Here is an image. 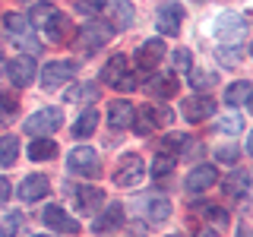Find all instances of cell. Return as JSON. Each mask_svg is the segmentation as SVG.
<instances>
[{
    "instance_id": "obj_1",
    "label": "cell",
    "mask_w": 253,
    "mask_h": 237,
    "mask_svg": "<svg viewBox=\"0 0 253 237\" xmlns=\"http://www.w3.org/2000/svg\"><path fill=\"white\" fill-rule=\"evenodd\" d=\"M247 16H241V13H234V10H228V13H221L218 19H215V26H212V35L218 38V47H237V44H244V38H247Z\"/></svg>"
},
{
    "instance_id": "obj_2",
    "label": "cell",
    "mask_w": 253,
    "mask_h": 237,
    "mask_svg": "<svg viewBox=\"0 0 253 237\" xmlns=\"http://www.w3.org/2000/svg\"><path fill=\"white\" fill-rule=\"evenodd\" d=\"M3 29L10 32V38H13V44H19V47H29V54H35L38 51V41L32 38V22H29V16L26 13H6L3 16Z\"/></svg>"
},
{
    "instance_id": "obj_3",
    "label": "cell",
    "mask_w": 253,
    "mask_h": 237,
    "mask_svg": "<svg viewBox=\"0 0 253 237\" xmlns=\"http://www.w3.org/2000/svg\"><path fill=\"white\" fill-rule=\"evenodd\" d=\"M60 123H63L60 108H42V111H35V114L26 117V133L29 136H51Z\"/></svg>"
},
{
    "instance_id": "obj_4",
    "label": "cell",
    "mask_w": 253,
    "mask_h": 237,
    "mask_svg": "<svg viewBox=\"0 0 253 237\" xmlns=\"http://www.w3.org/2000/svg\"><path fill=\"white\" fill-rule=\"evenodd\" d=\"M67 168L79 174V177H98V171H101V161H98V152L89 146H76L73 152H70L67 158Z\"/></svg>"
},
{
    "instance_id": "obj_5",
    "label": "cell",
    "mask_w": 253,
    "mask_h": 237,
    "mask_svg": "<svg viewBox=\"0 0 253 237\" xmlns=\"http://www.w3.org/2000/svg\"><path fill=\"white\" fill-rule=\"evenodd\" d=\"M76 70H79L76 60H51L42 70V85L44 89H60V85H67L76 76Z\"/></svg>"
},
{
    "instance_id": "obj_6",
    "label": "cell",
    "mask_w": 253,
    "mask_h": 237,
    "mask_svg": "<svg viewBox=\"0 0 253 237\" xmlns=\"http://www.w3.org/2000/svg\"><path fill=\"white\" fill-rule=\"evenodd\" d=\"M142 177H146V161L133 152L124 155L121 164H117V171H114V184L117 187H136Z\"/></svg>"
},
{
    "instance_id": "obj_7",
    "label": "cell",
    "mask_w": 253,
    "mask_h": 237,
    "mask_svg": "<svg viewBox=\"0 0 253 237\" xmlns=\"http://www.w3.org/2000/svg\"><path fill=\"white\" fill-rule=\"evenodd\" d=\"M111 38H114V29H111L108 22H101V19L85 22L83 32H79V44H83V51H95V47L108 44Z\"/></svg>"
},
{
    "instance_id": "obj_8",
    "label": "cell",
    "mask_w": 253,
    "mask_h": 237,
    "mask_svg": "<svg viewBox=\"0 0 253 237\" xmlns=\"http://www.w3.org/2000/svg\"><path fill=\"white\" fill-rule=\"evenodd\" d=\"M162 57H165V41H162V38H149V41H142L136 47V54H133L136 67L146 70V73H155V67L162 63Z\"/></svg>"
},
{
    "instance_id": "obj_9",
    "label": "cell",
    "mask_w": 253,
    "mask_h": 237,
    "mask_svg": "<svg viewBox=\"0 0 253 237\" xmlns=\"http://www.w3.org/2000/svg\"><path fill=\"white\" fill-rule=\"evenodd\" d=\"M6 76H10V82L13 85H32V79L38 76V63H35V57L32 54H22V57H16V60H10L6 63Z\"/></svg>"
},
{
    "instance_id": "obj_10",
    "label": "cell",
    "mask_w": 253,
    "mask_h": 237,
    "mask_svg": "<svg viewBox=\"0 0 253 237\" xmlns=\"http://www.w3.org/2000/svg\"><path fill=\"white\" fill-rule=\"evenodd\" d=\"M180 22H184V6L180 3H158V13H155L158 35H177Z\"/></svg>"
},
{
    "instance_id": "obj_11",
    "label": "cell",
    "mask_w": 253,
    "mask_h": 237,
    "mask_svg": "<svg viewBox=\"0 0 253 237\" xmlns=\"http://www.w3.org/2000/svg\"><path fill=\"white\" fill-rule=\"evenodd\" d=\"M105 6V16H108V26L111 29H130L133 19H136V13H133V3H126V0H101L98 10Z\"/></svg>"
},
{
    "instance_id": "obj_12",
    "label": "cell",
    "mask_w": 253,
    "mask_h": 237,
    "mask_svg": "<svg viewBox=\"0 0 253 237\" xmlns=\"http://www.w3.org/2000/svg\"><path fill=\"white\" fill-rule=\"evenodd\" d=\"M136 117H139V120H133L136 133H139V136H149L155 126H162V123L171 120V111H168V108H152V105H146V108H136Z\"/></svg>"
},
{
    "instance_id": "obj_13",
    "label": "cell",
    "mask_w": 253,
    "mask_h": 237,
    "mask_svg": "<svg viewBox=\"0 0 253 237\" xmlns=\"http://www.w3.org/2000/svg\"><path fill=\"white\" fill-rule=\"evenodd\" d=\"M70 196L76 202V212H83V215H95L98 205L105 202V190L101 187H76V190H70Z\"/></svg>"
},
{
    "instance_id": "obj_14",
    "label": "cell",
    "mask_w": 253,
    "mask_h": 237,
    "mask_svg": "<svg viewBox=\"0 0 253 237\" xmlns=\"http://www.w3.org/2000/svg\"><path fill=\"white\" fill-rule=\"evenodd\" d=\"M42 221L51 228V231H57V234H79V221L73 215H67L60 205H47V209L42 212Z\"/></svg>"
},
{
    "instance_id": "obj_15",
    "label": "cell",
    "mask_w": 253,
    "mask_h": 237,
    "mask_svg": "<svg viewBox=\"0 0 253 237\" xmlns=\"http://www.w3.org/2000/svg\"><path fill=\"white\" fill-rule=\"evenodd\" d=\"M215 180H218L215 164H196V168L187 174L184 187L190 190V193H206L209 187H215Z\"/></svg>"
},
{
    "instance_id": "obj_16",
    "label": "cell",
    "mask_w": 253,
    "mask_h": 237,
    "mask_svg": "<svg viewBox=\"0 0 253 237\" xmlns=\"http://www.w3.org/2000/svg\"><path fill=\"white\" fill-rule=\"evenodd\" d=\"M16 193H19L22 202H35V199H42V196L51 193V180H47L44 174H29V177L19 184Z\"/></svg>"
},
{
    "instance_id": "obj_17",
    "label": "cell",
    "mask_w": 253,
    "mask_h": 237,
    "mask_svg": "<svg viewBox=\"0 0 253 237\" xmlns=\"http://www.w3.org/2000/svg\"><path fill=\"white\" fill-rule=\"evenodd\" d=\"M133 120H136V108L126 98H117V101L108 105V123L114 126V130H126V126H133Z\"/></svg>"
},
{
    "instance_id": "obj_18",
    "label": "cell",
    "mask_w": 253,
    "mask_h": 237,
    "mask_svg": "<svg viewBox=\"0 0 253 237\" xmlns=\"http://www.w3.org/2000/svg\"><path fill=\"white\" fill-rule=\"evenodd\" d=\"M136 205L146 209L142 215H146V221H152V225H162V221L171 218V202L165 199V196H146V199H139Z\"/></svg>"
},
{
    "instance_id": "obj_19",
    "label": "cell",
    "mask_w": 253,
    "mask_h": 237,
    "mask_svg": "<svg viewBox=\"0 0 253 237\" xmlns=\"http://www.w3.org/2000/svg\"><path fill=\"white\" fill-rule=\"evenodd\" d=\"M184 117L187 120H193V123H200V120H206V117L215 111V101L209 98V95H193V98H184Z\"/></svg>"
},
{
    "instance_id": "obj_20",
    "label": "cell",
    "mask_w": 253,
    "mask_h": 237,
    "mask_svg": "<svg viewBox=\"0 0 253 237\" xmlns=\"http://www.w3.org/2000/svg\"><path fill=\"white\" fill-rule=\"evenodd\" d=\"M121 225H124V205L121 202H111L108 209L92 221V231L95 234H108V231H114V228H121Z\"/></svg>"
},
{
    "instance_id": "obj_21",
    "label": "cell",
    "mask_w": 253,
    "mask_h": 237,
    "mask_svg": "<svg viewBox=\"0 0 253 237\" xmlns=\"http://www.w3.org/2000/svg\"><path fill=\"white\" fill-rule=\"evenodd\" d=\"M44 35V41H54V44H60V41H67V35H70V22H67V16H60V13H54L51 19L44 22L42 29H38Z\"/></svg>"
},
{
    "instance_id": "obj_22",
    "label": "cell",
    "mask_w": 253,
    "mask_h": 237,
    "mask_svg": "<svg viewBox=\"0 0 253 237\" xmlns=\"http://www.w3.org/2000/svg\"><path fill=\"white\" fill-rule=\"evenodd\" d=\"M177 92V73H158L149 79V95L155 98H171Z\"/></svg>"
},
{
    "instance_id": "obj_23",
    "label": "cell",
    "mask_w": 253,
    "mask_h": 237,
    "mask_svg": "<svg viewBox=\"0 0 253 237\" xmlns=\"http://www.w3.org/2000/svg\"><path fill=\"white\" fill-rule=\"evenodd\" d=\"M54 155H57V142L51 136H35L29 142V158L32 161H51Z\"/></svg>"
},
{
    "instance_id": "obj_24",
    "label": "cell",
    "mask_w": 253,
    "mask_h": 237,
    "mask_svg": "<svg viewBox=\"0 0 253 237\" xmlns=\"http://www.w3.org/2000/svg\"><path fill=\"white\" fill-rule=\"evenodd\" d=\"M250 95H253V85L247 82V79H241V82H231L225 89V101L231 108H241V105H247V101H250Z\"/></svg>"
},
{
    "instance_id": "obj_25",
    "label": "cell",
    "mask_w": 253,
    "mask_h": 237,
    "mask_svg": "<svg viewBox=\"0 0 253 237\" xmlns=\"http://www.w3.org/2000/svg\"><path fill=\"white\" fill-rule=\"evenodd\" d=\"M95 126H98V111H95V108H85L83 114L76 117V123H73V136L76 139H85V136H92Z\"/></svg>"
},
{
    "instance_id": "obj_26",
    "label": "cell",
    "mask_w": 253,
    "mask_h": 237,
    "mask_svg": "<svg viewBox=\"0 0 253 237\" xmlns=\"http://www.w3.org/2000/svg\"><path fill=\"white\" fill-rule=\"evenodd\" d=\"M124 73H126V54H114V57L105 63V70H101V82H105V85H114Z\"/></svg>"
},
{
    "instance_id": "obj_27",
    "label": "cell",
    "mask_w": 253,
    "mask_h": 237,
    "mask_svg": "<svg viewBox=\"0 0 253 237\" xmlns=\"http://www.w3.org/2000/svg\"><path fill=\"white\" fill-rule=\"evenodd\" d=\"M247 184H250V177H247V171H231L225 177V193L228 196H237V199H241V196H247Z\"/></svg>"
},
{
    "instance_id": "obj_28",
    "label": "cell",
    "mask_w": 253,
    "mask_h": 237,
    "mask_svg": "<svg viewBox=\"0 0 253 237\" xmlns=\"http://www.w3.org/2000/svg\"><path fill=\"white\" fill-rule=\"evenodd\" d=\"M215 133L218 136H241L244 133V117L241 114H225L215 120Z\"/></svg>"
},
{
    "instance_id": "obj_29",
    "label": "cell",
    "mask_w": 253,
    "mask_h": 237,
    "mask_svg": "<svg viewBox=\"0 0 253 237\" xmlns=\"http://www.w3.org/2000/svg\"><path fill=\"white\" fill-rule=\"evenodd\" d=\"M19 158V139L16 136H0V168H10Z\"/></svg>"
},
{
    "instance_id": "obj_30",
    "label": "cell",
    "mask_w": 253,
    "mask_h": 237,
    "mask_svg": "<svg viewBox=\"0 0 253 237\" xmlns=\"http://www.w3.org/2000/svg\"><path fill=\"white\" fill-rule=\"evenodd\" d=\"M63 98H67V101H73V105H76V101H95V98H98V85H95V82L73 85V89H67V92H63Z\"/></svg>"
},
{
    "instance_id": "obj_31",
    "label": "cell",
    "mask_w": 253,
    "mask_h": 237,
    "mask_svg": "<svg viewBox=\"0 0 253 237\" xmlns=\"http://www.w3.org/2000/svg\"><path fill=\"white\" fill-rule=\"evenodd\" d=\"M26 225V215L22 212H6L3 221H0V237H16V231Z\"/></svg>"
},
{
    "instance_id": "obj_32",
    "label": "cell",
    "mask_w": 253,
    "mask_h": 237,
    "mask_svg": "<svg viewBox=\"0 0 253 237\" xmlns=\"http://www.w3.org/2000/svg\"><path fill=\"white\" fill-rule=\"evenodd\" d=\"M190 85L203 95V92H209L212 85H215V76H212V73H203V70H190Z\"/></svg>"
},
{
    "instance_id": "obj_33",
    "label": "cell",
    "mask_w": 253,
    "mask_h": 237,
    "mask_svg": "<svg viewBox=\"0 0 253 237\" xmlns=\"http://www.w3.org/2000/svg\"><path fill=\"white\" fill-rule=\"evenodd\" d=\"M174 161H177V155L158 152V158L152 161V177H165V174H171V171H174Z\"/></svg>"
},
{
    "instance_id": "obj_34",
    "label": "cell",
    "mask_w": 253,
    "mask_h": 237,
    "mask_svg": "<svg viewBox=\"0 0 253 237\" xmlns=\"http://www.w3.org/2000/svg\"><path fill=\"white\" fill-rule=\"evenodd\" d=\"M244 57V44H237V47H218V60L225 63V67H237Z\"/></svg>"
},
{
    "instance_id": "obj_35",
    "label": "cell",
    "mask_w": 253,
    "mask_h": 237,
    "mask_svg": "<svg viewBox=\"0 0 253 237\" xmlns=\"http://www.w3.org/2000/svg\"><path fill=\"white\" fill-rule=\"evenodd\" d=\"M171 63H174V70H177V73H190V70H193V63H190V51H187V47H177V51L171 54Z\"/></svg>"
},
{
    "instance_id": "obj_36",
    "label": "cell",
    "mask_w": 253,
    "mask_h": 237,
    "mask_svg": "<svg viewBox=\"0 0 253 237\" xmlns=\"http://www.w3.org/2000/svg\"><path fill=\"white\" fill-rule=\"evenodd\" d=\"M114 89H121V92H133V89H139V82H136V76H133V73H124V76L114 82Z\"/></svg>"
},
{
    "instance_id": "obj_37",
    "label": "cell",
    "mask_w": 253,
    "mask_h": 237,
    "mask_svg": "<svg viewBox=\"0 0 253 237\" xmlns=\"http://www.w3.org/2000/svg\"><path fill=\"white\" fill-rule=\"evenodd\" d=\"M0 111H3V120H10L13 111H16V98H10V95H0Z\"/></svg>"
},
{
    "instance_id": "obj_38",
    "label": "cell",
    "mask_w": 253,
    "mask_h": 237,
    "mask_svg": "<svg viewBox=\"0 0 253 237\" xmlns=\"http://www.w3.org/2000/svg\"><path fill=\"white\" fill-rule=\"evenodd\" d=\"M98 3H101V0H79V3H76V13H83V16H92L95 10H98Z\"/></svg>"
},
{
    "instance_id": "obj_39",
    "label": "cell",
    "mask_w": 253,
    "mask_h": 237,
    "mask_svg": "<svg viewBox=\"0 0 253 237\" xmlns=\"http://www.w3.org/2000/svg\"><path fill=\"white\" fill-rule=\"evenodd\" d=\"M237 158V149L228 146V149H218V161H234Z\"/></svg>"
},
{
    "instance_id": "obj_40",
    "label": "cell",
    "mask_w": 253,
    "mask_h": 237,
    "mask_svg": "<svg viewBox=\"0 0 253 237\" xmlns=\"http://www.w3.org/2000/svg\"><path fill=\"white\" fill-rule=\"evenodd\" d=\"M10 193H13V190H10V180H6V177H0V202H6V199H10Z\"/></svg>"
},
{
    "instance_id": "obj_41",
    "label": "cell",
    "mask_w": 253,
    "mask_h": 237,
    "mask_svg": "<svg viewBox=\"0 0 253 237\" xmlns=\"http://www.w3.org/2000/svg\"><path fill=\"white\" fill-rule=\"evenodd\" d=\"M200 237H218V231H203Z\"/></svg>"
},
{
    "instance_id": "obj_42",
    "label": "cell",
    "mask_w": 253,
    "mask_h": 237,
    "mask_svg": "<svg viewBox=\"0 0 253 237\" xmlns=\"http://www.w3.org/2000/svg\"><path fill=\"white\" fill-rule=\"evenodd\" d=\"M241 237H247V225H241Z\"/></svg>"
},
{
    "instance_id": "obj_43",
    "label": "cell",
    "mask_w": 253,
    "mask_h": 237,
    "mask_svg": "<svg viewBox=\"0 0 253 237\" xmlns=\"http://www.w3.org/2000/svg\"><path fill=\"white\" fill-rule=\"evenodd\" d=\"M32 237H51V234H32Z\"/></svg>"
},
{
    "instance_id": "obj_44",
    "label": "cell",
    "mask_w": 253,
    "mask_h": 237,
    "mask_svg": "<svg viewBox=\"0 0 253 237\" xmlns=\"http://www.w3.org/2000/svg\"><path fill=\"white\" fill-rule=\"evenodd\" d=\"M171 237H184V234H171Z\"/></svg>"
}]
</instances>
